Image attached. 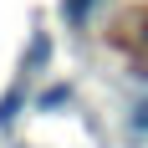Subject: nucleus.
Here are the masks:
<instances>
[{"label": "nucleus", "mask_w": 148, "mask_h": 148, "mask_svg": "<svg viewBox=\"0 0 148 148\" xmlns=\"http://www.w3.org/2000/svg\"><path fill=\"white\" fill-rule=\"evenodd\" d=\"M46 61H51V36H46V31H31V46H26V77H31V72H46Z\"/></svg>", "instance_id": "f257e3e1"}, {"label": "nucleus", "mask_w": 148, "mask_h": 148, "mask_svg": "<svg viewBox=\"0 0 148 148\" xmlns=\"http://www.w3.org/2000/svg\"><path fill=\"white\" fill-rule=\"evenodd\" d=\"M21 107H26V82H15V87H5V97H0V128H15V118H21Z\"/></svg>", "instance_id": "f03ea898"}, {"label": "nucleus", "mask_w": 148, "mask_h": 148, "mask_svg": "<svg viewBox=\"0 0 148 148\" xmlns=\"http://www.w3.org/2000/svg\"><path fill=\"white\" fill-rule=\"evenodd\" d=\"M72 102V82H56V87H46L41 97H36V112H56V107Z\"/></svg>", "instance_id": "7ed1b4c3"}, {"label": "nucleus", "mask_w": 148, "mask_h": 148, "mask_svg": "<svg viewBox=\"0 0 148 148\" xmlns=\"http://www.w3.org/2000/svg\"><path fill=\"white\" fill-rule=\"evenodd\" d=\"M92 5H97V0H61V21H66V26H87Z\"/></svg>", "instance_id": "20e7f679"}, {"label": "nucleus", "mask_w": 148, "mask_h": 148, "mask_svg": "<svg viewBox=\"0 0 148 148\" xmlns=\"http://www.w3.org/2000/svg\"><path fill=\"white\" fill-rule=\"evenodd\" d=\"M133 128H138V133L148 138V102H143V107H138V112H133Z\"/></svg>", "instance_id": "39448f33"}]
</instances>
